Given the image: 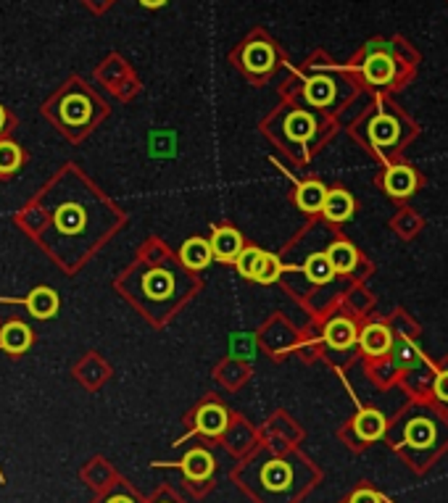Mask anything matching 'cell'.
Listing matches in <instances>:
<instances>
[{
	"label": "cell",
	"instance_id": "1",
	"mask_svg": "<svg viewBox=\"0 0 448 503\" xmlns=\"http://www.w3.org/2000/svg\"><path fill=\"white\" fill-rule=\"evenodd\" d=\"M11 222L67 277H74L114 235L122 216L82 169L64 164L11 214Z\"/></svg>",
	"mask_w": 448,
	"mask_h": 503
},
{
	"label": "cell",
	"instance_id": "2",
	"mask_svg": "<svg viewBox=\"0 0 448 503\" xmlns=\"http://www.w3.org/2000/svg\"><path fill=\"white\" fill-rule=\"evenodd\" d=\"M42 116L67 140L79 142L104 119V103L90 90H85L82 82L77 79L69 82L64 90H59L50 101L42 103Z\"/></svg>",
	"mask_w": 448,
	"mask_h": 503
},
{
	"label": "cell",
	"instance_id": "3",
	"mask_svg": "<svg viewBox=\"0 0 448 503\" xmlns=\"http://www.w3.org/2000/svg\"><path fill=\"white\" fill-rule=\"evenodd\" d=\"M122 290L138 306L169 301L174 296V271L164 264H140L122 282Z\"/></svg>",
	"mask_w": 448,
	"mask_h": 503
},
{
	"label": "cell",
	"instance_id": "4",
	"mask_svg": "<svg viewBox=\"0 0 448 503\" xmlns=\"http://www.w3.org/2000/svg\"><path fill=\"white\" fill-rule=\"evenodd\" d=\"M0 306H24L30 311V316H35L40 322L56 319L61 311V296L48 288V285H37L35 290H30L24 298H11V296H0Z\"/></svg>",
	"mask_w": 448,
	"mask_h": 503
},
{
	"label": "cell",
	"instance_id": "5",
	"mask_svg": "<svg viewBox=\"0 0 448 503\" xmlns=\"http://www.w3.org/2000/svg\"><path fill=\"white\" fill-rule=\"evenodd\" d=\"M37 333L24 319H8L0 327V353H8L11 359H22L35 348Z\"/></svg>",
	"mask_w": 448,
	"mask_h": 503
},
{
	"label": "cell",
	"instance_id": "6",
	"mask_svg": "<svg viewBox=\"0 0 448 503\" xmlns=\"http://www.w3.org/2000/svg\"><path fill=\"white\" fill-rule=\"evenodd\" d=\"M30 164V153L14 137H0V182L14 179L22 169Z\"/></svg>",
	"mask_w": 448,
	"mask_h": 503
},
{
	"label": "cell",
	"instance_id": "7",
	"mask_svg": "<svg viewBox=\"0 0 448 503\" xmlns=\"http://www.w3.org/2000/svg\"><path fill=\"white\" fill-rule=\"evenodd\" d=\"M71 374H74V380H77L82 388L98 390L105 380H108V364H105L101 356H96V353H85V356L74 364Z\"/></svg>",
	"mask_w": 448,
	"mask_h": 503
},
{
	"label": "cell",
	"instance_id": "8",
	"mask_svg": "<svg viewBox=\"0 0 448 503\" xmlns=\"http://www.w3.org/2000/svg\"><path fill=\"white\" fill-rule=\"evenodd\" d=\"M364 77L370 85H388L396 77V61L388 50H372L364 61Z\"/></svg>",
	"mask_w": 448,
	"mask_h": 503
},
{
	"label": "cell",
	"instance_id": "9",
	"mask_svg": "<svg viewBox=\"0 0 448 503\" xmlns=\"http://www.w3.org/2000/svg\"><path fill=\"white\" fill-rule=\"evenodd\" d=\"M227 422H230V416H227V411L219 403H206L196 414V433L208 437L222 435L227 430Z\"/></svg>",
	"mask_w": 448,
	"mask_h": 503
},
{
	"label": "cell",
	"instance_id": "10",
	"mask_svg": "<svg viewBox=\"0 0 448 503\" xmlns=\"http://www.w3.org/2000/svg\"><path fill=\"white\" fill-rule=\"evenodd\" d=\"M211 259H214V248H211V242L204 240V237H190L179 248V261L185 264V269H190V271L206 269L211 264Z\"/></svg>",
	"mask_w": 448,
	"mask_h": 503
},
{
	"label": "cell",
	"instance_id": "11",
	"mask_svg": "<svg viewBox=\"0 0 448 503\" xmlns=\"http://www.w3.org/2000/svg\"><path fill=\"white\" fill-rule=\"evenodd\" d=\"M79 477H82V482H85L87 488H93L98 496H105V493L114 488V480H116L114 470L108 467V462H104V459L87 462V464L82 467V471H79Z\"/></svg>",
	"mask_w": 448,
	"mask_h": 503
},
{
	"label": "cell",
	"instance_id": "12",
	"mask_svg": "<svg viewBox=\"0 0 448 503\" xmlns=\"http://www.w3.org/2000/svg\"><path fill=\"white\" fill-rule=\"evenodd\" d=\"M242 67L248 69L251 74H267L270 69L275 67V50L270 42H248L245 50H242Z\"/></svg>",
	"mask_w": 448,
	"mask_h": 503
},
{
	"label": "cell",
	"instance_id": "13",
	"mask_svg": "<svg viewBox=\"0 0 448 503\" xmlns=\"http://www.w3.org/2000/svg\"><path fill=\"white\" fill-rule=\"evenodd\" d=\"M177 467L182 470V474H185L187 480L204 482V480H208V477L214 474V459H211V453L204 451V448H193V451L185 453V459H182Z\"/></svg>",
	"mask_w": 448,
	"mask_h": 503
},
{
	"label": "cell",
	"instance_id": "14",
	"mask_svg": "<svg viewBox=\"0 0 448 503\" xmlns=\"http://www.w3.org/2000/svg\"><path fill=\"white\" fill-rule=\"evenodd\" d=\"M359 343H361V351L367 356H385L390 348H393V333L385 327V325H367L359 335Z\"/></svg>",
	"mask_w": 448,
	"mask_h": 503
},
{
	"label": "cell",
	"instance_id": "15",
	"mask_svg": "<svg viewBox=\"0 0 448 503\" xmlns=\"http://www.w3.org/2000/svg\"><path fill=\"white\" fill-rule=\"evenodd\" d=\"M211 248H214V256L219 261H238V256L242 253V237L238 230L233 227H222L214 233V240H211Z\"/></svg>",
	"mask_w": 448,
	"mask_h": 503
},
{
	"label": "cell",
	"instance_id": "16",
	"mask_svg": "<svg viewBox=\"0 0 448 503\" xmlns=\"http://www.w3.org/2000/svg\"><path fill=\"white\" fill-rule=\"evenodd\" d=\"M356 340H359V333H356L353 322L345 319V316L333 319V322L325 327V343H327L330 348H335V351H348Z\"/></svg>",
	"mask_w": 448,
	"mask_h": 503
},
{
	"label": "cell",
	"instance_id": "17",
	"mask_svg": "<svg viewBox=\"0 0 448 503\" xmlns=\"http://www.w3.org/2000/svg\"><path fill=\"white\" fill-rule=\"evenodd\" d=\"M414 187H416V174H414L412 167H390L388 174H385V190L393 196V198H407L412 196Z\"/></svg>",
	"mask_w": 448,
	"mask_h": 503
},
{
	"label": "cell",
	"instance_id": "18",
	"mask_svg": "<svg viewBox=\"0 0 448 503\" xmlns=\"http://www.w3.org/2000/svg\"><path fill=\"white\" fill-rule=\"evenodd\" d=\"M398 134H401L398 122L393 116H388V114H378L370 122V140H372L375 148H390L398 140Z\"/></svg>",
	"mask_w": 448,
	"mask_h": 503
},
{
	"label": "cell",
	"instance_id": "19",
	"mask_svg": "<svg viewBox=\"0 0 448 503\" xmlns=\"http://www.w3.org/2000/svg\"><path fill=\"white\" fill-rule=\"evenodd\" d=\"M353 430L361 440H378L385 433V416L375 408H361L353 419Z\"/></svg>",
	"mask_w": 448,
	"mask_h": 503
},
{
	"label": "cell",
	"instance_id": "20",
	"mask_svg": "<svg viewBox=\"0 0 448 503\" xmlns=\"http://www.w3.org/2000/svg\"><path fill=\"white\" fill-rule=\"evenodd\" d=\"M322 214L330 219V222H348L353 216V198L345 193V190H330L327 193V201L322 206Z\"/></svg>",
	"mask_w": 448,
	"mask_h": 503
},
{
	"label": "cell",
	"instance_id": "21",
	"mask_svg": "<svg viewBox=\"0 0 448 503\" xmlns=\"http://www.w3.org/2000/svg\"><path fill=\"white\" fill-rule=\"evenodd\" d=\"M327 193H330V190H327L322 182L309 179V182L298 185L296 201H298V206H301L306 214H316V211H322V206H325V201H327Z\"/></svg>",
	"mask_w": 448,
	"mask_h": 503
},
{
	"label": "cell",
	"instance_id": "22",
	"mask_svg": "<svg viewBox=\"0 0 448 503\" xmlns=\"http://www.w3.org/2000/svg\"><path fill=\"white\" fill-rule=\"evenodd\" d=\"M285 133H288V137H290L293 142L304 145V142L311 140L314 133H316V122H314V116L306 114V111H293V114L288 116V122H285Z\"/></svg>",
	"mask_w": 448,
	"mask_h": 503
},
{
	"label": "cell",
	"instance_id": "23",
	"mask_svg": "<svg viewBox=\"0 0 448 503\" xmlns=\"http://www.w3.org/2000/svg\"><path fill=\"white\" fill-rule=\"evenodd\" d=\"M306 101L311 105H319V108L330 105V103L335 101V82L327 74L311 77L309 82H306Z\"/></svg>",
	"mask_w": 448,
	"mask_h": 503
},
{
	"label": "cell",
	"instance_id": "24",
	"mask_svg": "<svg viewBox=\"0 0 448 503\" xmlns=\"http://www.w3.org/2000/svg\"><path fill=\"white\" fill-rule=\"evenodd\" d=\"M327 259H330V264L335 269V274H345V271H351V269L356 267L359 253H356V248H353L351 242L338 240V242H333V245L327 248Z\"/></svg>",
	"mask_w": 448,
	"mask_h": 503
},
{
	"label": "cell",
	"instance_id": "25",
	"mask_svg": "<svg viewBox=\"0 0 448 503\" xmlns=\"http://www.w3.org/2000/svg\"><path fill=\"white\" fill-rule=\"evenodd\" d=\"M264 261H267V251H261V248H242V253L238 256L235 267H238V271H241L242 277L256 279V277L261 274Z\"/></svg>",
	"mask_w": 448,
	"mask_h": 503
},
{
	"label": "cell",
	"instance_id": "26",
	"mask_svg": "<svg viewBox=\"0 0 448 503\" xmlns=\"http://www.w3.org/2000/svg\"><path fill=\"white\" fill-rule=\"evenodd\" d=\"M304 271L309 274V279L314 282V285H327V282L335 277V269H333V264H330L327 253H314V256H309V261H306Z\"/></svg>",
	"mask_w": 448,
	"mask_h": 503
},
{
	"label": "cell",
	"instance_id": "27",
	"mask_svg": "<svg viewBox=\"0 0 448 503\" xmlns=\"http://www.w3.org/2000/svg\"><path fill=\"white\" fill-rule=\"evenodd\" d=\"M435 440V427L427 419H414L412 425L407 427V443L412 448H425Z\"/></svg>",
	"mask_w": 448,
	"mask_h": 503
},
{
	"label": "cell",
	"instance_id": "28",
	"mask_svg": "<svg viewBox=\"0 0 448 503\" xmlns=\"http://www.w3.org/2000/svg\"><path fill=\"white\" fill-rule=\"evenodd\" d=\"M264 482H267L270 488H285V485L290 482V470H288V464H282V462L267 464V470H264Z\"/></svg>",
	"mask_w": 448,
	"mask_h": 503
},
{
	"label": "cell",
	"instance_id": "29",
	"mask_svg": "<svg viewBox=\"0 0 448 503\" xmlns=\"http://www.w3.org/2000/svg\"><path fill=\"white\" fill-rule=\"evenodd\" d=\"M279 274H282V264H279V259L272 256V253H267V261H264V267H261V274L256 277V282H261V285H272V282H277Z\"/></svg>",
	"mask_w": 448,
	"mask_h": 503
},
{
	"label": "cell",
	"instance_id": "30",
	"mask_svg": "<svg viewBox=\"0 0 448 503\" xmlns=\"http://www.w3.org/2000/svg\"><path fill=\"white\" fill-rule=\"evenodd\" d=\"M16 124H19V119L0 103V137H11V133L16 130Z\"/></svg>",
	"mask_w": 448,
	"mask_h": 503
},
{
	"label": "cell",
	"instance_id": "31",
	"mask_svg": "<svg viewBox=\"0 0 448 503\" xmlns=\"http://www.w3.org/2000/svg\"><path fill=\"white\" fill-rule=\"evenodd\" d=\"M101 503H138L133 493L127 490H108L105 496H101Z\"/></svg>",
	"mask_w": 448,
	"mask_h": 503
},
{
	"label": "cell",
	"instance_id": "32",
	"mask_svg": "<svg viewBox=\"0 0 448 503\" xmlns=\"http://www.w3.org/2000/svg\"><path fill=\"white\" fill-rule=\"evenodd\" d=\"M416 359H419V353L414 351L409 343H404L401 351H398V364H407L409 367V364H416Z\"/></svg>",
	"mask_w": 448,
	"mask_h": 503
},
{
	"label": "cell",
	"instance_id": "33",
	"mask_svg": "<svg viewBox=\"0 0 448 503\" xmlns=\"http://www.w3.org/2000/svg\"><path fill=\"white\" fill-rule=\"evenodd\" d=\"M348 503H382V498H379L375 490H356Z\"/></svg>",
	"mask_w": 448,
	"mask_h": 503
},
{
	"label": "cell",
	"instance_id": "34",
	"mask_svg": "<svg viewBox=\"0 0 448 503\" xmlns=\"http://www.w3.org/2000/svg\"><path fill=\"white\" fill-rule=\"evenodd\" d=\"M435 396H438L441 401L448 403V371H441V374L435 377Z\"/></svg>",
	"mask_w": 448,
	"mask_h": 503
},
{
	"label": "cell",
	"instance_id": "35",
	"mask_svg": "<svg viewBox=\"0 0 448 503\" xmlns=\"http://www.w3.org/2000/svg\"><path fill=\"white\" fill-rule=\"evenodd\" d=\"M140 3H142L145 8H161V5H164L167 0H140Z\"/></svg>",
	"mask_w": 448,
	"mask_h": 503
},
{
	"label": "cell",
	"instance_id": "36",
	"mask_svg": "<svg viewBox=\"0 0 448 503\" xmlns=\"http://www.w3.org/2000/svg\"><path fill=\"white\" fill-rule=\"evenodd\" d=\"M0 485H5V474H3V470H0Z\"/></svg>",
	"mask_w": 448,
	"mask_h": 503
},
{
	"label": "cell",
	"instance_id": "37",
	"mask_svg": "<svg viewBox=\"0 0 448 503\" xmlns=\"http://www.w3.org/2000/svg\"><path fill=\"white\" fill-rule=\"evenodd\" d=\"M159 503H174V501H159Z\"/></svg>",
	"mask_w": 448,
	"mask_h": 503
},
{
	"label": "cell",
	"instance_id": "38",
	"mask_svg": "<svg viewBox=\"0 0 448 503\" xmlns=\"http://www.w3.org/2000/svg\"><path fill=\"white\" fill-rule=\"evenodd\" d=\"M0 327H3V319H0Z\"/></svg>",
	"mask_w": 448,
	"mask_h": 503
}]
</instances>
